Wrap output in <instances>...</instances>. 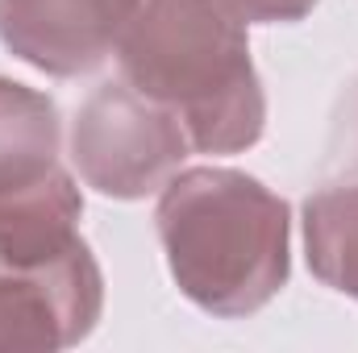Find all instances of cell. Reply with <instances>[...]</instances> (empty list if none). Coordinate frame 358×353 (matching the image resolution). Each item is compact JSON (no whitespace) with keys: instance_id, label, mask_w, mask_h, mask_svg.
<instances>
[{"instance_id":"5","label":"cell","mask_w":358,"mask_h":353,"mask_svg":"<svg viewBox=\"0 0 358 353\" xmlns=\"http://www.w3.org/2000/svg\"><path fill=\"white\" fill-rule=\"evenodd\" d=\"M80 216V200L67 175H50L4 187L0 191V262L13 266H42L67 254L76 241L71 220Z\"/></svg>"},{"instance_id":"8","label":"cell","mask_w":358,"mask_h":353,"mask_svg":"<svg viewBox=\"0 0 358 353\" xmlns=\"http://www.w3.org/2000/svg\"><path fill=\"white\" fill-rule=\"evenodd\" d=\"M225 4L246 21H292V17L308 13L317 0H225Z\"/></svg>"},{"instance_id":"2","label":"cell","mask_w":358,"mask_h":353,"mask_svg":"<svg viewBox=\"0 0 358 353\" xmlns=\"http://www.w3.org/2000/svg\"><path fill=\"white\" fill-rule=\"evenodd\" d=\"M179 287L217 316L267 303L287 274V208L238 171H192L159 204Z\"/></svg>"},{"instance_id":"4","label":"cell","mask_w":358,"mask_h":353,"mask_svg":"<svg viewBox=\"0 0 358 353\" xmlns=\"http://www.w3.org/2000/svg\"><path fill=\"white\" fill-rule=\"evenodd\" d=\"M134 4L138 0H0V38L25 63L76 75L113 50Z\"/></svg>"},{"instance_id":"7","label":"cell","mask_w":358,"mask_h":353,"mask_svg":"<svg viewBox=\"0 0 358 353\" xmlns=\"http://www.w3.org/2000/svg\"><path fill=\"white\" fill-rule=\"evenodd\" d=\"M308 262L338 291L358 295V187H334L304 208Z\"/></svg>"},{"instance_id":"3","label":"cell","mask_w":358,"mask_h":353,"mask_svg":"<svg viewBox=\"0 0 358 353\" xmlns=\"http://www.w3.org/2000/svg\"><path fill=\"white\" fill-rule=\"evenodd\" d=\"M187 137L176 117L146 104L129 84H108L76 121V163L104 195H146L183 158Z\"/></svg>"},{"instance_id":"1","label":"cell","mask_w":358,"mask_h":353,"mask_svg":"<svg viewBox=\"0 0 358 353\" xmlns=\"http://www.w3.org/2000/svg\"><path fill=\"white\" fill-rule=\"evenodd\" d=\"M129 88L171 104L196 150H242L263 129L246 33L225 0H146L121 42Z\"/></svg>"},{"instance_id":"6","label":"cell","mask_w":358,"mask_h":353,"mask_svg":"<svg viewBox=\"0 0 358 353\" xmlns=\"http://www.w3.org/2000/svg\"><path fill=\"white\" fill-rule=\"evenodd\" d=\"M55 104L0 80V191L55 171Z\"/></svg>"}]
</instances>
